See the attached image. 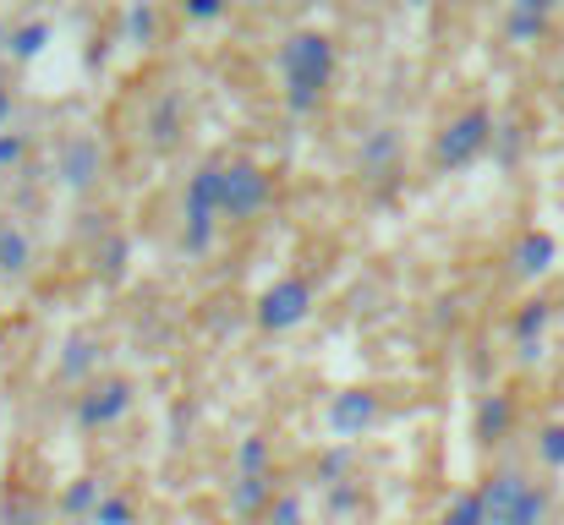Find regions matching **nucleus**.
<instances>
[{"instance_id":"0eeeda50","label":"nucleus","mask_w":564,"mask_h":525,"mask_svg":"<svg viewBox=\"0 0 564 525\" xmlns=\"http://www.w3.org/2000/svg\"><path fill=\"white\" fill-rule=\"evenodd\" d=\"M373 416H378V400H373V394H340V400L329 405V427H335L340 438L362 433Z\"/></svg>"},{"instance_id":"c756f323","label":"nucleus","mask_w":564,"mask_h":525,"mask_svg":"<svg viewBox=\"0 0 564 525\" xmlns=\"http://www.w3.org/2000/svg\"><path fill=\"white\" fill-rule=\"evenodd\" d=\"M0 116H6V94H0Z\"/></svg>"},{"instance_id":"393cba45","label":"nucleus","mask_w":564,"mask_h":525,"mask_svg":"<svg viewBox=\"0 0 564 525\" xmlns=\"http://www.w3.org/2000/svg\"><path fill=\"white\" fill-rule=\"evenodd\" d=\"M274 525H302V504L296 499H280L274 504Z\"/></svg>"},{"instance_id":"5701e85b","label":"nucleus","mask_w":564,"mask_h":525,"mask_svg":"<svg viewBox=\"0 0 564 525\" xmlns=\"http://www.w3.org/2000/svg\"><path fill=\"white\" fill-rule=\"evenodd\" d=\"M94 499H99V488H94V482H77V488H72V493H66V510H72V515H77V510H88V504H94Z\"/></svg>"},{"instance_id":"7ed1b4c3","label":"nucleus","mask_w":564,"mask_h":525,"mask_svg":"<svg viewBox=\"0 0 564 525\" xmlns=\"http://www.w3.org/2000/svg\"><path fill=\"white\" fill-rule=\"evenodd\" d=\"M488 138H494V116H488V110H466V116L449 121V132L438 138V160H444V165H466V160H477V154L488 149Z\"/></svg>"},{"instance_id":"bb28decb","label":"nucleus","mask_w":564,"mask_h":525,"mask_svg":"<svg viewBox=\"0 0 564 525\" xmlns=\"http://www.w3.org/2000/svg\"><path fill=\"white\" fill-rule=\"evenodd\" d=\"M149 28H154V17H149V6H138V11H132V33L149 39Z\"/></svg>"},{"instance_id":"1a4fd4ad","label":"nucleus","mask_w":564,"mask_h":525,"mask_svg":"<svg viewBox=\"0 0 564 525\" xmlns=\"http://www.w3.org/2000/svg\"><path fill=\"white\" fill-rule=\"evenodd\" d=\"M127 400H132L127 383H105V389H94V394L83 400V422H88V427H105V422H116V416L127 411Z\"/></svg>"},{"instance_id":"f3484780","label":"nucleus","mask_w":564,"mask_h":525,"mask_svg":"<svg viewBox=\"0 0 564 525\" xmlns=\"http://www.w3.org/2000/svg\"><path fill=\"white\" fill-rule=\"evenodd\" d=\"M44 39H50V28L44 22H28V28H17V39H11V50L28 61V55H39L44 50Z\"/></svg>"},{"instance_id":"39448f33","label":"nucleus","mask_w":564,"mask_h":525,"mask_svg":"<svg viewBox=\"0 0 564 525\" xmlns=\"http://www.w3.org/2000/svg\"><path fill=\"white\" fill-rule=\"evenodd\" d=\"M263 197H269V175L258 171V165H230V171H225V203H219V208H225L230 219L258 214Z\"/></svg>"},{"instance_id":"9d476101","label":"nucleus","mask_w":564,"mask_h":525,"mask_svg":"<svg viewBox=\"0 0 564 525\" xmlns=\"http://www.w3.org/2000/svg\"><path fill=\"white\" fill-rule=\"evenodd\" d=\"M549 11H554V0H516V6H510V39H516V44L538 39L543 22H549Z\"/></svg>"},{"instance_id":"f03ea898","label":"nucleus","mask_w":564,"mask_h":525,"mask_svg":"<svg viewBox=\"0 0 564 525\" xmlns=\"http://www.w3.org/2000/svg\"><path fill=\"white\" fill-rule=\"evenodd\" d=\"M225 203V165H203L187 186V247L203 252L214 230V208Z\"/></svg>"},{"instance_id":"412c9836","label":"nucleus","mask_w":564,"mask_h":525,"mask_svg":"<svg viewBox=\"0 0 564 525\" xmlns=\"http://www.w3.org/2000/svg\"><path fill=\"white\" fill-rule=\"evenodd\" d=\"M132 521V504H127V499H105V504H99V525H127Z\"/></svg>"},{"instance_id":"b1692460","label":"nucleus","mask_w":564,"mask_h":525,"mask_svg":"<svg viewBox=\"0 0 564 525\" xmlns=\"http://www.w3.org/2000/svg\"><path fill=\"white\" fill-rule=\"evenodd\" d=\"M389 154H394V132H378L373 143L362 149V160H368V165H378V160H389Z\"/></svg>"},{"instance_id":"4be33fe9","label":"nucleus","mask_w":564,"mask_h":525,"mask_svg":"<svg viewBox=\"0 0 564 525\" xmlns=\"http://www.w3.org/2000/svg\"><path fill=\"white\" fill-rule=\"evenodd\" d=\"M154 138H160V143H171V138H176V99H165V105H160V121H154Z\"/></svg>"},{"instance_id":"2eb2a0df","label":"nucleus","mask_w":564,"mask_h":525,"mask_svg":"<svg viewBox=\"0 0 564 525\" xmlns=\"http://www.w3.org/2000/svg\"><path fill=\"white\" fill-rule=\"evenodd\" d=\"M477 427H482V438H505V427H510V400H488L482 405V416H477Z\"/></svg>"},{"instance_id":"4468645a","label":"nucleus","mask_w":564,"mask_h":525,"mask_svg":"<svg viewBox=\"0 0 564 525\" xmlns=\"http://www.w3.org/2000/svg\"><path fill=\"white\" fill-rule=\"evenodd\" d=\"M444 525H488V504H482V493H460V499L449 504Z\"/></svg>"},{"instance_id":"f257e3e1","label":"nucleus","mask_w":564,"mask_h":525,"mask_svg":"<svg viewBox=\"0 0 564 525\" xmlns=\"http://www.w3.org/2000/svg\"><path fill=\"white\" fill-rule=\"evenodd\" d=\"M329 66H335V44L324 33H296L285 50H280V72H285V99L296 116H307L329 83Z\"/></svg>"},{"instance_id":"dca6fc26","label":"nucleus","mask_w":564,"mask_h":525,"mask_svg":"<svg viewBox=\"0 0 564 525\" xmlns=\"http://www.w3.org/2000/svg\"><path fill=\"white\" fill-rule=\"evenodd\" d=\"M538 455H543V466H554V471H564V422H554V427H543V438H538Z\"/></svg>"},{"instance_id":"c85d7f7f","label":"nucleus","mask_w":564,"mask_h":525,"mask_svg":"<svg viewBox=\"0 0 564 525\" xmlns=\"http://www.w3.org/2000/svg\"><path fill=\"white\" fill-rule=\"evenodd\" d=\"M17 154H22V143H17V138H0V165H11Z\"/></svg>"},{"instance_id":"423d86ee","label":"nucleus","mask_w":564,"mask_h":525,"mask_svg":"<svg viewBox=\"0 0 564 525\" xmlns=\"http://www.w3.org/2000/svg\"><path fill=\"white\" fill-rule=\"evenodd\" d=\"M554 258H560V241H554L549 230H527V236H521V247H516V269H521L527 280L549 274V269H554Z\"/></svg>"},{"instance_id":"a878e982","label":"nucleus","mask_w":564,"mask_h":525,"mask_svg":"<svg viewBox=\"0 0 564 525\" xmlns=\"http://www.w3.org/2000/svg\"><path fill=\"white\" fill-rule=\"evenodd\" d=\"M219 11H225V0H187V17H197V22H208Z\"/></svg>"},{"instance_id":"ddd939ff","label":"nucleus","mask_w":564,"mask_h":525,"mask_svg":"<svg viewBox=\"0 0 564 525\" xmlns=\"http://www.w3.org/2000/svg\"><path fill=\"white\" fill-rule=\"evenodd\" d=\"M543 515H549V488H532V482H527V493H521L510 525H543Z\"/></svg>"},{"instance_id":"6e6552de","label":"nucleus","mask_w":564,"mask_h":525,"mask_svg":"<svg viewBox=\"0 0 564 525\" xmlns=\"http://www.w3.org/2000/svg\"><path fill=\"white\" fill-rule=\"evenodd\" d=\"M521 493H527V482H521L516 471L494 477V482H488V493H482V504H488V525H510L516 504H521Z\"/></svg>"},{"instance_id":"9b49d317","label":"nucleus","mask_w":564,"mask_h":525,"mask_svg":"<svg viewBox=\"0 0 564 525\" xmlns=\"http://www.w3.org/2000/svg\"><path fill=\"white\" fill-rule=\"evenodd\" d=\"M549 318H554V307H549V302H527V307H521V318H516V340H521V350H543V329H549Z\"/></svg>"},{"instance_id":"6ab92c4d","label":"nucleus","mask_w":564,"mask_h":525,"mask_svg":"<svg viewBox=\"0 0 564 525\" xmlns=\"http://www.w3.org/2000/svg\"><path fill=\"white\" fill-rule=\"evenodd\" d=\"M263 493H269V477H241V488H236V515L258 510V504H263Z\"/></svg>"},{"instance_id":"a211bd4d","label":"nucleus","mask_w":564,"mask_h":525,"mask_svg":"<svg viewBox=\"0 0 564 525\" xmlns=\"http://www.w3.org/2000/svg\"><path fill=\"white\" fill-rule=\"evenodd\" d=\"M269 466V438H247L241 444V477H263Z\"/></svg>"},{"instance_id":"aec40b11","label":"nucleus","mask_w":564,"mask_h":525,"mask_svg":"<svg viewBox=\"0 0 564 525\" xmlns=\"http://www.w3.org/2000/svg\"><path fill=\"white\" fill-rule=\"evenodd\" d=\"M28 263V241L22 230H0V269H22Z\"/></svg>"},{"instance_id":"f8f14e48","label":"nucleus","mask_w":564,"mask_h":525,"mask_svg":"<svg viewBox=\"0 0 564 525\" xmlns=\"http://www.w3.org/2000/svg\"><path fill=\"white\" fill-rule=\"evenodd\" d=\"M94 171H99V149H94L88 138H77V143L66 149V181H72V186H88Z\"/></svg>"},{"instance_id":"cd10ccee","label":"nucleus","mask_w":564,"mask_h":525,"mask_svg":"<svg viewBox=\"0 0 564 525\" xmlns=\"http://www.w3.org/2000/svg\"><path fill=\"white\" fill-rule=\"evenodd\" d=\"M83 367H88V346L77 340V346H72V356H66V372H83Z\"/></svg>"},{"instance_id":"20e7f679","label":"nucleus","mask_w":564,"mask_h":525,"mask_svg":"<svg viewBox=\"0 0 564 525\" xmlns=\"http://www.w3.org/2000/svg\"><path fill=\"white\" fill-rule=\"evenodd\" d=\"M307 307H313V285H307V280H280V285L258 302V318H263V329H291V324L307 318Z\"/></svg>"}]
</instances>
